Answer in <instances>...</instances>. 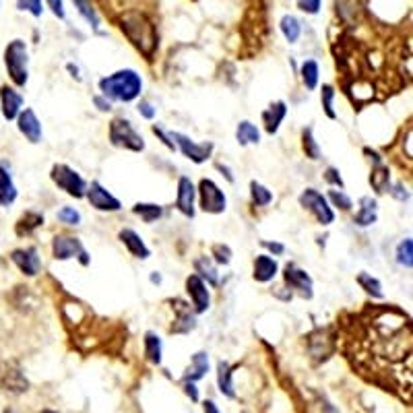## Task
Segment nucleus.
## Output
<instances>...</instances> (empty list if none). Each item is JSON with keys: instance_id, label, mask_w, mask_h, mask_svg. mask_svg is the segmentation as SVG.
Returning a JSON list of instances; mask_svg holds the SVG:
<instances>
[{"instance_id": "f257e3e1", "label": "nucleus", "mask_w": 413, "mask_h": 413, "mask_svg": "<svg viewBox=\"0 0 413 413\" xmlns=\"http://www.w3.org/2000/svg\"><path fill=\"white\" fill-rule=\"evenodd\" d=\"M99 91L106 99H114V101H133L141 95L143 91V79L137 70L133 68H122L116 70L114 75L106 77L99 81Z\"/></svg>"}, {"instance_id": "f03ea898", "label": "nucleus", "mask_w": 413, "mask_h": 413, "mask_svg": "<svg viewBox=\"0 0 413 413\" xmlns=\"http://www.w3.org/2000/svg\"><path fill=\"white\" fill-rule=\"evenodd\" d=\"M5 66L11 81L17 87H25L29 81V54L23 40H13L5 50Z\"/></svg>"}, {"instance_id": "7ed1b4c3", "label": "nucleus", "mask_w": 413, "mask_h": 413, "mask_svg": "<svg viewBox=\"0 0 413 413\" xmlns=\"http://www.w3.org/2000/svg\"><path fill=\"white\" fill-rule=\"evenodd\" d=\"M299 204L304 206L306 211H310L319 224L323 226H331L335 222V213L331 209V204L327 200V196H323L317 188H306L299 194Z\"/></svg>"}, {"instance_id": "20e7f679", "label": "nucleus", "mask_w": 413, "mask_h": 413, "mask_svg": "<svg viewBox=\"0 0 413 413\" xmlns=\"http://www.w3.org/2000/svg\"><path fill=\"white\" fill-rule=\"evenodd\" d=\"M110 141L116 147H124L129 151H143L145 139L135 131V126L126 118H116L110 124Z\"/></svg>"}, {"instance_id": "39448f33", "label": "nucleus", "mask_w": 413, "mask_h": 413, "mask_svg": "<svg viewBox=\"0 0 413 413\" xmlns=\"http://www.w3.org/2000/svg\"><path fill=\"white\" fill-rule=\"evenodd\" d=\"M198 198H200V209L204 213L211 215H219L226 211L228 206V198L224 194V190L209 178H202L198 184Z\"/></svg>"}, {"instance_id": "423d86ee", "label": "nucleus", "mask_w": 413, "mask_h": 413, "mask_svg": "<svg viewBox=\"0 0 413 413\" xmlns=\"http://www.w3.org/2000/svg\"><path fill=\"white\" fill-rule=\"evenodd\" d=\"M52 180L54 184L64 190L66 194L75 196V198H83L87 194V182L79 176V172H75L72 168L64 165V163H58L52 168Z\"/></svg>"}, {"instance_id": "0eeeda50", "label": "nucleus", "mask_w": 413, "mask_h": 413, "mask_svg": "<svg viewBox=\"0 0 413 413\" xmlns=\"http://www.w3.org/2000/svg\"><path fill=\"white\" fill-rule=\"evenodd\" d=\"M170 139H172L174 145L182 151V155L188 157V159L194 161V163L206 161V159L211 157V153H213V143H202V145H198V143H194L190 137H186V135H182V133H172Z\"/></svg>"}, {"instance_id": "6e6552de", "label": "nucleus", "mask_w": 413, "mask_h": 413, "mask_svg": "<svg viewBox=\"0 0 413 413\" xmlns=\"http://www.w3.org/2000/svg\"><path fill=\"white\" fill-rule=\"evenodd\" d=\"M87 200L91 202V206H95L97 211H110L116 213L122 209V204L116 196H112L106 188H103L99 182H91V186L87 188Z\"/></svg>"}, {"instance_id": "1a4fd4ad", "label": "nucleus", "mask_w": 413, "mask_h": 413, "mask_svg": "<svg viewBox=\"0 0 413 413\" xmlns=\"http://www.w3.org/2000/svg\"><path fill=\"white\" fill-rule=\"evenodd\" d=\"M186 291H188V295L192 299V306H194L196 315H202V312L209 310V304H211L209 289H206V283L198 275H190L186 279Z\"/></svg>"}, {"instance_id": "9d476101", "label": "nucleus", "mask_w": 413, "mask_h": 413, "mask_svg": "<svg viewBox=\"0 0 413 413\" xmlns=\"http://www.w3.org/2000/svg\"><path fill=\"white\" fill-rule=\"evenodd\" d=\"M23 110V95L9 85L0 87V112L7 120H17V116Z\"/></svg>"}, {"instance_id": "9b49d317", "label": "nucleus", "mask_w": 413, "mask_h": 413, "mask_svg": "<svg viewBox=\"0 0 413 413\" xmlns=\"http://www.w3.org/2000/svg\"><path fill=\"white\" fill-rule=\"evenodd\" d=\"M11 261L17 265V269L27 275V277H36L42 269V261L38 256V250L34 246L29 248H17L11 252Z\"/></svg>"}, {"instance_id": "f8f14e48", "label": "nucleus", "mask_w": 413, "mask_h": 413, "mask_svg": "<svg viewBox=\"0 0 413 413\" xmlns=\"http://www.w3.org/2000/svg\"><path fill=\"white\" fill-rule=\"evenodd\" d=\"M194 196H196V190H194L192 180L182 176L178 180V196H176V209L182 215L194 217Z\"/></svg>"}, {"instance_id": "ddd939ff", "label": "nucleus", "mask_w": 413, "mask_h": 413, "mask_svg": "<svg viewBox=\"0 0 413 413\" xmlns=\"http://www.w3.org/2000/svg\"><path fill=\"white\" fill-rule=\"evenodd\" d=\"M17 129L29 143L36 145L42 141V122L38 120V116L31 108L21 110V114L17 116Z\"/></svg>"}, {"instance_id": "4468645a", "label": "nucleus", "mask_w": 413, "mask_h": 413, "mask_svg": "<svg viewBox=\"0 0 413 413\" xmlns=\"http://www.w3.org/2000/svg\"><path fill=\"white\" fill-rule=\"evenodd\" d=\"M283 277L291 289H297L304 297H312V277H310L304 269H299L295 265H287Z\"/></svg>"}, {"instance_id": "2eb2a0df", "label": "nucleus", "mask_w": 413, "mask_h": 413, "mask_svg": "<svg viewBox=\"0 0 413 413\" xmlns=\"http://www.w3.org/2000/svg\"><path fill=\"white\" fill-rule=\"evenodd\" d=\"M19 196V190L15 186V180L11 176L9 163H0V206H11Z\"/></svg>"}, {"instance_id": "dca6fc26", "label": "nucleus", "mask_w": 413, "mask_h": 413, "mask_svg": "<svg viewBox=\"0 0 413 413\" xmlns=\"http://www.w3.org/2000/svg\"><path fill=\"white\" fill-rule=\"evenodd\" d=\"M83 252V246L77 238H68V236H56L52 242V254L56 261H68L75 258L77 254Z\"/></svg>"}, {"instance_id": "f3484780", "label": "nucleus", "mask_w": 413, "mask_h": 413, "mask_svg": "<svg viewBox=\"0 0 413 413\" xmlns=\"http://www.w3.org/2000/svg\"><path fill=\"white\" fill-rule=\"evenodd\" d=\"M0 384H3L11 392H23V390H27L25 376L21 374L19 368H13L11 364L0 366Z\"/></svg>"}, {"instance_id": "a211bd4d", "label": "nucleus", "mask_w": 413, "mask_h": 413, "mask_svg": "<svg viewBox=\"0 0 413 413\" xmlns=\"http://www.w3.org/2000/svg\"><path fill=\"white\" fill-rule=\"evenodd\" d=\"M287 116V106L285 101H275L271 106L263 112V124H265V131L269 135H275L283 122V118Z\"/></svg>"}, {"instance_id": "6ab92c4d", "label": "nucleus", "mask_w": 413, "mask_h": 413, "mask_svg": "<svg viewBox=\"0 0 413 413\" xmlns=\"http://www.w3.org/2000/svg\"><path fill=\"white\" fill-rule=\"evenodd\" d=\"M279 271V265L273 256L269 254H258L256 261H254V269H252V277L258 281V283H269Z\"/></svg>"}, {"instance_id": "aec40b11", "label": "nucleus", "mask_w": 413, "mask_h": 413, "mask_svg": "<svg viewBox=\"0 0 413 413\" xmlns=\"http://www.w3.org/2000/svg\"><path fill=\"white\" fill-rule=\"evenodd\" d=\"M120 240H122V244L129 248V252L135 256V258H149L151 256V250L147 248V244L143 242V238L135 232V230H131V228H126V230H122L120 232Z\"/></svg>"}, {"instance_id": "412c9836", "label": "nucleus", "mask_w": 413, "mask_h": 413, "mask_svg": "<svg viewBox=\"0 0 413 413\" xmlns=\"http://www.w3.org/2000/svg\"><path fill=\"white\" fill-rule=\"evenodd\" d=\"M376 217H378V202L372 196H362L360 198V211H358L354 224L360 228H368V226L376 224Z\"/></svg>"}, {"instance_id": "4be33fe9", "label": "nucleus", "mask_w": 413, "mask_h": 413, "mask_svg": "<svg viewBox=\"0 0 413 413\" xmlns=\"http://www.w3.org/2000/svg\"><path fill=\"white\" fill-rule=\"evenodd\" d=\"M190 368H188V372H186V382H196V380H200L206 372H209V356H206L204 351H198V354H194L192 356V360H190Z\"/></svg>"}, {"instance_id": "5701e85b", "label": "nucleus", "mask_w": 413, "mask_h": 413, "mask_svg": "<svg viewBox=\"0 0 413 413\" xmlns=\"http://www.w3.org/2000/svg\"><path fill=\"white\" fill-rule=\"evenodd\" d=\"M232 376H234V368H232L228 362H219V364H217V384H219L222 395H226V397H230V399L236 397Z\"/></svg>"}, {"instance_id": "b1692460", "label": "nucleus", "mask_w": 413, "mask_h": 413, "mask_svg": "<svg viewBox=\"0 0 413 413\" xmlns=\"http://www.w3.org/2000/svg\"><path fill=\"white\" fill-rule=\"evenodd\" d=\"M194 269H196L198 277H200L202 281H206L209 285H217V283H219V273H217L215 265H213L209 258H206V256L196 258V261H194Z\"/></svg>"}, {"instance_id": "393cba45", "label": "nucleus", "mask_w": 413, "mask_h": 413, "mask_svg": "<svg viewBox=\"0 0 413 413\" xmlns=\"http://www.w3.org/2000/svg\"><path fill=\"white\" fill-rule=\"evenodd\" d=\"M370 184H372V188H374L378 194L386 192L388 186H390V172H388V168L382 165V163L374 165L372 176H370Z\"/></svg>"}, {"instance_id": "a878e982", "label": "nucleus", "mask_w": 413, "mask_h": 413, "mask_svg": "<svg viewBox=\"0 0 413 413\" xmlns=\"http://www.w3.org/2000/svg\"><path fill=\"white\" fill-rule=\"evenodd\" d=\"M161 354H163V343L155 333L145 335V356L151 364H161Z\"/></svg>"}, {"instance_id": "bb28decb", "label": "nucleus", "mask_w": 413, "mask_h": 413, "mask_svg": "<svg viewBox=\"0 0 413 413\" xmlns=\"http://www.w3.org/2000/svg\"><path fill=\"white\" fill-rule=\"evenodd\" d=\"M133 211L145 222V224H153V222H157L161 215H163V209L159 204H151V202H137L135 206H133Z\"/></svg>"}, {"instance_id": "cd10ccee", "label": "nucleus", "mask_w": 413, "mask_h": 413, "mask_svg": "<svg viewBox=\"0 0 413 413\" xmlns=\"http://www.w3.org/2000/svg\"><path fill=\"white\" fill-rule=\"evenodd\" d=\"M236 139H238L240 145H250V143L254 145V143L261 141V133H258V129H256L252 122L244 120V122H240L238 129H236Z\"/></svg>"}, {"instance_id": "c85d7f7f", "label": "nucleus", "mask_w": 413, "mask_h": 413, "mask_svg": "<svg viewBox=\"0 0 413 413\" xmlns=\"http://www.w3.org/2000/svg\"><path fill=\"white\" fill-rule=\"evenodd\" d=\"M75 3V7L79 9V15L99 34V25H101V21H99V15H97V11L93 9V5H91V0H72Z\"/></svg>"}, {"instance_id": "c756f323", "label": "nucleus", "mask_w": 413, "mask_h": 413, "mask_svg": "<svg viewBox=\"0 0 413 413\" xmlns=\"http://www.w3.org/2000/svg\"><path fill=\"white\" fill-rule=\"evenodd\" d=\"M302 81L306 85V89H317L319 85V62L317 60H306L302 64Z\"/></svg>"}, {"instance_id": "7c9ffc66", "label": "nucleus", "mask_w": 413, "mask_h": 413, "mask_svg": "<svg viewBox=\"0 0 413 413\" xmlns=\"http://www.w3.org/2000/svg\"><path fill=\"white\" fill-rule=\"evenodd\" d=\"M281 31H283V36H285V40H287L289 44H295V42L299 40L302 25H299V21H297L293 15H285V17L281 19Z\"/></svg>"}, {"instance_id": "2f4dec72", "label": "nucleus", "mask_w": 413, "mask_h": 413, "mask_svg": "<svg viewBox=\"0 0 413 413\" xmlns=\"http://www.w3.org/2000/svg\"><path fill=\"white\" fill-rule=\"evenodd\" d=\"M302 147H304L306 157L315 159V161L321 159V147H319V143H317V139H315L312 129H306V131L302 133Z\"/></svg>"}, {"instance_id": "473e14b6", "label": "nucleus", "mask_w": 413, "mask_h": 413, "mask_svg": "<svg viewBox=\"0 0 413 413\" xmlns=\"http://www.w3.org/2000/svg\"><path fill=\"white\" fill-rule=\"evenodd\" d=\"M40 226H44V217L40 215V213H34V211H29V213H25L21 219H19V224H17V234L19 236H27V234H31L36 228H40Z\"/></svg>"}, {"instance_id": "72a5a7b5", "label": "nucleus", "mask_w": 413, "mask_h": 413, "mask_svg": "<svg viewBox=\"0 0 413 413\" xmlns=\"http://www.w3.org/2000/svg\"><path fill=\"white\" fill-rule=\"evenodd\" d=\"M397 263L405 269H411L413 267V242L411 238H405L399 248H397Z\"/></svg>"}, {"instance_id": "f704fd0d", "label": "nucleus", "mask_w": 413, "mask_h": 413, "mask_svg": "<svg viewBox=\"0 0 413 413\" xmlns=\"http://www.w3.org/2000/svg\"><path fill=\"white\" fill-rule=\"evenodd\" d=\"M250 194H252V202L256 206H267L273 200V192L258 182H250Z\"/></svg>"}, {"instance_id": "c9c22d12", "label": "nucleus", "mask_w": 413, "mask_h": 413, "mask_svg": "<svg viewBox=\"0 0 413 413\" xmlns=\"http://www.w3.org/2000/svg\"><path fill=\"white\" fill-rule=\"evenodd\" d=\"M358 283L362 285V289H366V291H368L370 295H374V297H382V295H384L380 281H378L376 277L368 275V273H360V275H358Z\"/></svg>"}, {"instance_id": "e433bc0d", "label": "nucleus", "mask_w": 413, "mask_h": 413, "mask_svg": "<svg viewBox=\"0 0 413 413\" xmlns=\"http://www.w3.org/2000/svg\"><path fill=\"white\" fill-rule=\"evenodd\" d=\"M194 327H196L194 317H192L190 312H180L176 325L172 327V331H174V333H188V331H192Z\"/></svg>"}, {"instance_id": "4c0bfd02", "label": "nucleus", "mask_w": 413, "mask_h": 413, "mask_svg": "<svg viewBox=\"0 0 413 413\" xmlns=\"http://www.w3.org/2000/svg\"><path fill=\"white\" fill-rule=\"evenodd\" d=\"M321 99H323V108L327 112L329 118H337L335 110H333V99H335V89L331 85H323V91H321Z\"/></svg>"}, {"instance_id": "58836bf2", "label": "nucleus", "mask_w": 413, "mask_h": 413, "mask_svg": "<svg viewBox=\"0 0 413 413\" xmlns=\"http://www.w3.org/2000/svg\"><path fill=\"white\" fill-rule=\"evenodd\" d=\"M329 198H331L333 206H339L341 211H349L351 206H354L351 198H349L343 190H331V192H329Z\"/></svg>"}, {"instance_id": "ea45409f", "label": "nucleus", "mask_w": 413, "mask_h": 413, "mask_svg": "<svg viewBox=\"0 0 413 413\" xmlns=\"http://www.w3.org/2000/svg\"><path fill=\"white\" fill-rule=\"evenodd\" d=\"M58 219L66 226H79L81 224V213L75 209V206H62L58 211Z\"/></svg>"}, {"instance_id": "a19ab883", "label": "nucleus", "mask_w": 413, "mask_h": 413, "mask_svg": "<svg viewBox=\"0 0 413 413\" xmlns=\"http://www.w3.org/2000/svg\"><path fill=\"white\" fill-rule=\"evenodd\" d=\"M17 9L25 11L34 17H42L44 9H42V0H17Z\"/></svg>"}, {"instance_id": "79ce46f5", "label": "nucleus", "mask_w": 413, "mask_h": 413, "mask_svg": "<svg viewBox=\"0 0 413 413\" xmlns=\"http://www.w3.org/2000/svg\"><path fill=\"white\" fill-rule=\"evenodd\" d=\"M213 256H215V261H217L219 265H228V263L232 261V250H230V246H226V244H215V246H213Z\"/></svg>"}, {"instance_id": "37998d69", "label": "nucleus", "mask_w": 413, "mask_h": 413, "mask_svg": "<svg viewBox=\"0 0 413 413\" xmlns=\"http://www.w3.org/2000/svg\"><path fill=\"white\" fill-rule=\"evenodd\" d=\"M321 5H323V0H297L299 11H304L308 15H317L321 11Z\"/></svg>"}, {"instance_id": "c03bdc74", "label": "nucleus", "mask_w": 413, "mask_h": 413, "mask_svg": "<svg viewBox=\"0 0 413 413\" xmlns=\"http://www.w3.org/2000/svg\"><path fill=\"white\" fill-rule=\"evenodd\" d=\"M139 114H141L143 118H147V120H153L155 114H157V110L153 108V103H151V101L143 99V101H139Z\"/></svg>"}, {"instance_id": "a18cd8bd", "label": "nucleus", "mask_w": 413, "mask_h": 413, "mask_svg": "<svg viewBox=\"0 0 413 413\" xmlns=\"http://www.w3.org/2000/svg\"><path fill=\"white\" fill-rule=\"evenodd\" d=\"M325 180H327L329 184H333V186L343 188V178H341V174H339V170H337V168H329V170H327V174H325Z\"/></svg>"}, {"instance_id": "49530a36", "label": "nucleus", "mask_w": 413, "mask_h": 413, "mask_svg": "<svg viewBox=\"0 0 413 413\" xmlns=\"http://www.w3.org/2000/svg\"><path fill=\"white\" fill-rule=\"evenodd\" d=\"M46 3H48V9L54 13V17H58V19H64V17H66L62 0H46Z\"/></svg>"}, {"instance_id": "de8ad7c7", "label": "nucleus", "mask_w": 413, "mask_h": 413, "mask_svg": "<svg viewBox=\"0 0 413 413\" xmlns=\"http://www.w3.org/2000/svg\"><path fill=\"white\" fill-rule=\"evenodd\" d=\"M93 101H95V106H97V108H99L101 112H110V110H112V103H110V101H108L106 97H101V95H95V97H93Z\"/></svg>"}, {"instance_id": "09e8293b", "label": "nucleus", "mask_w": 413, "mask_h": 413, "mask_svg": "<svg viewBox=\"0 0 413 413\" xmlns=\"http://www.w3.org/2000/svg\"><path fill=\"white\" fill-rule=\"evenodd\" d=\"M153 133H155V135H157V137H159V139L163 141V145H165L168 149H172V151L176 149V145L172 143V139H170V137H168V135H165V133H163V131L159 129V126H153Z\"/></svg>"}, {"instance_id": "8fccbe9b", "label": "nucleus", "mask_w": 413, "mask_h": 413, "mask_svg": "<svg viewBox=\"0 0 413 413\" xmlns=\"http://www.w3.org/2000/svg\"><path fill=\"white\" fill-rule=\"evenodd\" d=\"M263 246L269 248L273 254H283V250H285V246H283V244H277V242H263Z\"/></svg>"}, {"instance_id": "3c124183", "label": "nucleus", "mask_w": 413, "mask_h": 413, "mask_svg": "<svg viewBox=\"0 0 413 413\" xmlns=\"http://www.w3.org/2000/svg\"><path fill=\"white\" fill-rule=\"evenodd\" d=\"M184 388H186V395H188L192 401H198V390H196L194 382H186V384H184Z\"/></svg>"}, {"instance_id": "603ef678", "label": "nucleus", "mask_w": 413, "mask_h": 413, "mask_svg": "<svg viewBox=\"0 0 413 413\" xmlns=\"http://www.w3.org/2000/svg\"><path fill=\"white\" fill-rule=\"evenodd\" d=\"M390 192H392L399 200H407V198H409V192H407V190L403 192V186H401V184H397L395 190H390Z\"/></svg>"}, {"instance_id": "864d4df0", "label": "nucleus", "mask_w": 413, "mask_h": 413, "mask_svg": "<svg viewBox=\"0 0 413 413\" xmlns=\"http://www.w3.org/2000/svg\"><path fill=\"white\" fill-rule=\"evenodd\" d=\"M202 409H204V413H219V409H217V405L213 401H204Z\"/></svg>"}, {"instance_id": "5fc2aeb1", "label": "nucleus", "mask_w": 413, "mask_h": 413, "mask_svg": "<svg viewBox=\"0 0 413 413\" xmlns=\"http://www.w3.org/2000/svg\"><path fill=\"white\" fill-rule=\"evenodd\" d=\"M217 168H219V170H222V172H224V174H226V178H228V180H230V182H234V176H232V172H230V170H228V168H226V165H222V163H219V165H217Z\"/></svg>"}, {"instance_id": "6e6d98bb", "label": "nucleus", "mask_w": 413, "mask_h": 413, "mask_svg": "<svg viewBox=\"0 0 413 413\" xmlns=\"http://www.w3.org/2000/svg\"><path fill=\"white\" fill-rule=\"evenodd\" d=\"M151 281H153V283H161V275H155V273H153V275H151Z\"/></svg>"}, {"instance_id": "4d7b16f0", "label": "nucleus", "mask_w": 413, "mask_h": 413, "mask_svg": "<svg viewBox=\"0 0 413 413\" xmlns=\"http://www.w3.org/2000/svg\"><path fill=\"white\" fill-rule=\"evenodd\" d=\"M42 413H56V411H50V409H46V411H42Z\"/></svg>"}, {"instance_id": "13d9d810", "label": "nucleus", "mask_w": 413, "mask_h": 413, "mask_svg": "<svg viewBox=\"0 0 413 413\" xmlns=\"http://www.w3.org/2000/svg\"><path fill=\"white\" fill-rule=\"evenodd\" d=\"M5 413H11V411H9V409H7V411H5Z\"/></svg>"}]
</instances>
